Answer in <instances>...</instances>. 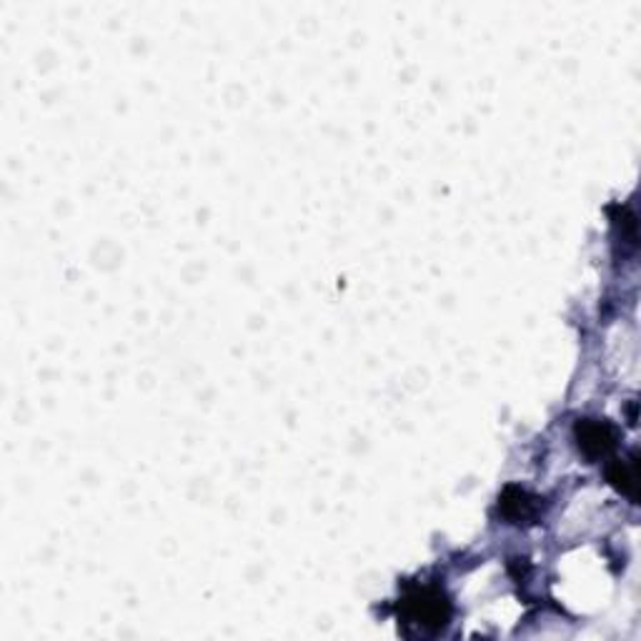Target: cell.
I'll use <instances>...</instances> for the list:
<instances>
[{
    "instance_id": "cell-1",
    "label": "cell",
    "mask_w": 641,
    "mask_h": 641,
    "mask_svg": "<svg viewBox=\"0 0 641 641\" xmlns=\"http://www.w3.org/2000/svg\"><path fill=\"white\" fill-rule=\"evenodd\" d=\"M399 614L406 624H416L419 629L439 631L451 619V601L436 586H411L399 604Z\"/></svg>"
},
{
    "instance_id": "cell-2",
    "label": "cell",
    "mask_w": 641,
    "mask_h": 641,
    "mask_svg": "<svg viewBox=\"0 0 641 641\" xmlns=\"http://www.w3.org/2000/svg\"><path fill=\"white\" fill-rule=\"evenodd\" d=\"M574 436L581 454L589 456V459H601V456L611 454L616 446V429L609 421L581 419L574 426Z\"/></svg>"
},
{
    "instance_id": "cell-3",
    "label": "cell",
    "mask_w": 641,
    "mask_h": 641,
    "mask_svg": "<svg viewBox=\"0 0 641 641\" xmlns=\"http://www.w3.org/2000/svg\"><path fill=\"white\" fill-rule=\"evenodd\" d=\"M499 509L511 521H534L541 511V501L521 486H506L499 499Z\"/></svg>"
},
{
    "instance_id": "cell-4",
    "label": "cell",
    "mask_w": 641,
    "mask_h": 641,
    "mask_svg": "<svg viewBox=\"0 0 641 641\" xmlns=\"http://www.w3.org/2000/svg\"><path fill=\"white\" fill-rule=\"evenodd\" d=\"M606 476H609V484L614 486V489L619 491V494L629 496L631 501H636L634 461H616V464L609 466Z\"/></svg>"
}]
</instances>
